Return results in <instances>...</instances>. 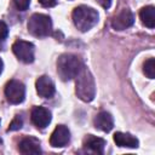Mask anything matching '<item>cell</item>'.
<instances>
[{"label":"cell","mask_w":155,"mask_h":155,"mask_svg":"<svg viewBox=\"0 0 155 155\" xmlns=\"http://www.w3.org/2000/svg\"><path fill=\"white\" fill-rule=\"evenodd\" d=\"M31 122L38 128H45L51 122V111L44 107H34L30 114Z\"/></svg>","instance_id":"obj_9"},{"label":"cell","mask_w":155,"mask_h":155,"mask_svg":"<svg viewBox=\"0 0 155 155\" xmlns=\"http://www.w3.org/2000/svg\"><path fill=\"white\" fill-rule=\"evenodd\" d=\"M82 67L84 64L80 57L71 53H64L57 61V73L63 81L75 79Z\"/></svg>","instance_id":"obj_1"},{"label":"cell","mask_w":155,"mask_h":155,"mask_svg":"<svg viewBox=\"0 0 155 155\" xmlns=\"http://www.w3.org/2000/svg\"><path fill=\"white\" fill-rule=\"evenodd\" d=\"M2 68H4V63H2V61H1V58H0V74L2 73Z\"/></svg>","instance_id":"obj_22"},{"label":"cell","mask_w":155,"mask_h":155,"mask_svg":"<svg viewBox=\"0 0 155 155\" xmlns=\"http://www.w3.org/2000/svg\"><path fill=\"white\" fill-rule=\"evenodd\" d=\"M143 71L149 79H154L155 78V59L154 58H149V59H147L144 62Z\"/></svg>","instance_id":"obj_16"},{"label":"cell","mask_w":155,"mask_h":155,"mask_svg":"<svg viewBox=\"0 0 155 155\" xmlns=\"http://www.w3.org/2000/svg\"><path fill=\"white\" fill-rule=\"evenodd\" d=\"M84 147L96 154H103L104 151V147H105V140L103 138L88 134L86 136V138L84 139Z\"/></svg>","instance_id":"obj_14"},{"label":"cell","mask_w":155,"mask_h":155,"mask_svg":"<svg viewBox=\"0 0 155 155\" xmlns=\"http://www.w3.org/2000/svg\"><path fill=\"white\" fill-rule=\"evenodd\" d=\"M12 51L16 57L23 63H31L34 61V45L29 41L17 40L12 45Z\"/></svg>","instance_id":"obj_6"},{"label":"cell","mask_w":155,"mask_h":155,"mask_svg":"<svg viewBox=\"0 0 155 155\" xmlns=\"http://www.w3.org/2000/svg\"><path fill=\"white\" fill-rule=\"evenodd\" d=\"M18 150L19 153L24 155H38L41 154V147L40 140L34 137H24L18 143Z\"/></svg>","instance_id":"obj_11"},{"label":"cell","mask_w":155,"mask_h":155,"mask_svg":"<svg viewBox=\"0 0 155 155\" xmlns=\"http://www.w3.org/2000/svg\"><path fill=\"white\" fill-rule=\"evenodd\" d=\"M35 87H36L38 94H39L40 97H44V98H52L53 94H54V92H56L54 84H53V81L51 80V78H48L47 75L40 76V78L36 80Z\"/></svg>","instance_id":"obj_10"},{"label":"cell","mask_w":155,"mask_h":155,"mask_svg":"<svg viewBox=\"0 0 155 155\" xmlns=\"http://www.w3.org/2000/svg\"><path fill=\"white\" fill-rule=\"evenodd\" d=\"M5 96L11 104L22 103L25 97V87L23 82L18 80H10L5 86Z\"/></svg>","instance_id":"obj_5"},{"label":"cell","mask_w":155,"mask_h":155,"mask_svg":"<svg viewBox=\"0 0 155 155\" xmlns=\"http://www.w3.org/2000/svg\"><path fill=\"white\" fill-rule=\"evenodd\" d=\"M139 17H140L142 23L145 27H148L150 29H153L155 27V7L154 6L150 5V6L143 7L139 12Z\"/></svg>","instance_id":"obj_15"},{"label":"cell","mask_w":155,"mask_h":155,"mask_svg":"<svg viewBox=\"0 0 155 155\" xmlns=\"http://www.w3.org/2000/svg\"><path fill=\"white\" fill-rule=\"evenodd\" d=\"M114 142L117 147L121 148H137L139 142L138 139L132 136L131 133H124V132H116L114 134Z\"/></svg>","instance_id":"obj_13"},{"label":"cell","mask_w":155,"mask_h":155,"mask_svg":"<svg viewBox=\"0 0 155 155\" xmlns=\"http://www.w3.org/2000/svg\"><path fill=\"white\" fill-rule=\"evenodd\" d=\"M70 140V132L68 130L67 126L64 125H58L51 137H50V144L53 147V148H62V147H65Z\"/></svg>","instance_id":"obj_8"},{"label":"cell","mask_w":155,"mask_h":155,"mask_svg":"<svg viewBox=\"0 0 155 155\" xmlns=\"http://www.w3.org/2000/svg\"><path fill=\"white\" fill-rule=\"evenodd\" d=\"M76 84H75V92L76 96L84 102H91L96 96V84L92 73L86 68L82 67L80 73L76 75Z\"/></svg>","instance_id":"obj_3"},{"label":"cell","mask_w":155,"mask_h":155,"mask_svg":"<svg viewBox=\"0 0 155 155\" xmlns=\"http://www.w3.org/2000/svg\"><path fill=\"white\" fill-rule=\"evenodd\" d=\"M71 17H73L74 25L80 31L85 33L92 29L98 23L99 15L94 8L86 6V5H80L73 10Z\"/></svg>","instance_id":"obj_2"},{"label":"cell","mask_w":155,"mask_h":155,"mask_svg":"<svg viewBox=\"0 0 155 155\" xmlns=\"http://www.w3.org/2000/svg\"><path fill=\"white\" fill-rule=\"evenodd\" d=\"M28 31L38 38L48 36L52 31V21L50 16L44 13H34L27 24Z\"/></svg>","instance_id":"obj_4"},{"label":"cell","mask_w":155,"mask_h":155,"mask_svg":"<svg viewBox=\"0 0 155 155\" xmlns=\"http://www.w3.org/2000/svg\"><path fill=\"white\" fill-rule=\"evenodd\" d=\"M114 126V120L110 113L108 111H101L96 115L94 117V127L103 131V132H109L111 131Z\"/></svg>","instance_id":"obj_12"},{"label":"cell","mask_w":155,"mask_h":155,"mask_svg":"<svg viewBox=\"0 0 155 155\" xmlns=\"http://www.w3.org/2000/svg\"><path fill=\"white\" fill-rule=\"evenodd\" d=\"M23 126V120L19 115H16L8 126V131H17Z\"/></svg>","instance_id":"obj_18"},{"label":"cell","mask_w":155,"mask_h":155,"mask_svg":"<svg viewBox=\"0 0 155 155\" xmlns=\"http://www.w3.org/2000/svg\"><path fill=\"white\" fill-rule=\"evenodd\" d=\"M7 35H8V28L6 25L5 22L0 21V50L2 48L6 39H7Z\"/></svg>","instance_id":"obj_17"},{"label":"cell","mask_w":155,"mask_h":155,"mask_svg":"<svg viewBox=\"0 0 155 155\" xmlns=\"http://www.w3.org/2000/svg\"><path fill=\"white\" fill-rule=\"evenodd\" d=\"M134 23V16L128 8H122L113 19L111 27L115 30H125Z\"/></svg>","instance_id":"obj_7"},{"label":"cell","mask_w":155,"mask_h":155,"mask_svg":"<svg viewBox=\"0 0 155 155\" xmlns=\"http://www.w3.org/2000/svg\"><path fill=\"white\" fill-rule=\"evenodd\" d=\"M16 7L19 10V11H25L28 10L29 5H30V0H13Z\"/></svg>","instance_id":"obj_19"},{"label":"cell","mask_w":155,"mask_h":155,"mask_svg":"<svg viewBox=\"0 0 155 155\" xmlns=\"http://www.w3.org/2000/svg\"><path fill=\"white\" fill-rule=\"evenodd\" d=\"M39 2L44 7H52V6H56L57 0H39Z\"/></svg>","instance_id":"obj_20"},{"label":"cell","mask_w":155,"mask_h":155,"mask_svg":"<svg viewBox=\"0 0 155 155\" xmlns=\"http://www.w3.org/2000/svg\"><path fill=\"white\" fill-rule=\"evenodd\" d=\"M97 2L103 7V8H109L111 5V0H97Z\"/></svg>","instance_id":"obj_21"}]
</instances>
